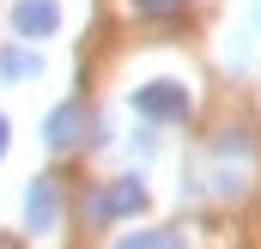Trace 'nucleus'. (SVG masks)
<instances>
[{
  "mask_svg": "<svg viewBox=\"0 0 261 249\" xmlns=\"http://www.w3.org/2000/svg\"><path fill=\"white\" fill-rule=\"evenodd\" d=\"M134 110L152 116V122H182L189 116V91L182 85H140L134 91Z\"/></svg>",
  "mask_w": 261,
  "mask_h": 249,
  "instance_id": "1",
  "label": "nucleus"
},
{
  "mask_svg": "<svg viewBox=\"0 0 261 249\" xmlns=\"http://www.w3.org/2000/svg\"><path fill=\"white\" fill-rule=\"evenodd\" d=\"M55 219H61V188L55 177H37L24 194V231H55Z\"/></svg>",
  "mask_w": 261,
  "mask_h": 249,
  "instance_id": "2",
  "label": "nucleus"
},
{
  "mask_svg": "<svg viewBox=\"0 0 261 249\" xmlns=\"http://www.w3.org/2000/svg\"><path fill=\"white\" fill-rule=\"evenodd\" d=\"M12 31L18 37H55L61 31V6L55 0H18L12 6Z\"/></svg>",
  "mask_w": 261,
  "mask_h": 249,
  "instance_id": "3",
  "label": "nucleus"
},
{
  "mask_svg": "<svg viewBox=\"0 0 261 249\" xmlns=\"http://www.w3.org/2000/svg\"><path fill=\"white\" fill-rule=\"evenodd\" d=\"M140 207H146V188L134 183V177H122L110 194H97V201H91V219H103V213H140Z\"/></svg>",
  "mask_w": 261,
  "mask_h": 249,
  "instance_id": "4",
  "label": "nucleus"
},
{
  "mask_svg": "<svg viewBox=\"0 0 261 249\" xmlns=\"http://www.w3.org/2000/svg\"><path fill=\"white\" fill-rule=\"evenodd\" d=\"M79 128H85V116H79V104H61V110L49 116V146H55V152H67V146H79Z\"/></svg>",
  "mask_w": 261,
  "mask_h": 249,
  "instance_id": "5",
  "label": "nucleus"
},
{
  "mask_svg": "<svg viewBox=\"0 0 261 249\" xmlns=\"http://www.w3.org/2000/svg\"><path fill=\"white\" fill-rule=\"evenodd\" d=\"M43 61L31 55V49H0V79H12V85H24V79H37Z\"/></svg>",
  "mask_w": 261,
  "mask_h": 249,
  "instance_id": "6",
  "label": "nucleus"
},
{
  "mask_svg": "<svg viewBox=\"0 0 261 249\" xmlns=\"http://www.w3.org/2000/svg\"><path fill=\"white\" fill-rule=\"evenodd\" d=\"M116 249H182V237H176V231H134V237H122Z\"/></svg>",
  "mask_w": 261,
  "mask_h": 249,
  "instance_id": "7",
  "label": "nucleus"
},
{
  "mask_svg": "<svg viewBox=\"0 0 261 249\" xmlns=\"http://www.w3.org/2000/svg\"><path fill=\"white\" fill-rule=\"evenodd\" d=\"M140 12H170V6H182V0H134Z\"/></svg>",
  "mask_w": 261,
  "mask_h": 249,
  "instance_id": "8",
  "label": "nucleus"
},
{
  "mask_svg": "<svg viewBox=\"0 0 261 249\" xmlns=\"http://www.w3.org/2000/svg\"><path fill=\"white\" fill-rule=\"evenodd\" d=\"M0 158H6V122H0Z\"/></svg>",
  "mask_w": 261,
  "mask_h": 249,
  "instance_id": "9",
  "label": "nucleus"
},
{
  "mask_svg": "<svg viewBox=\"0 0 261 249\" xmlns=\"http://www.w3.org/2000/svg\"><path fill=\"white\" fill-rule=\"evenodd\" d=\"M255 24H261V0H255Z\"/></svg>",
  "mask_w": 261,
  "mask_h": 249,
  "instance_id": "10",
  "label": "nucleus"
}]
</instances>
